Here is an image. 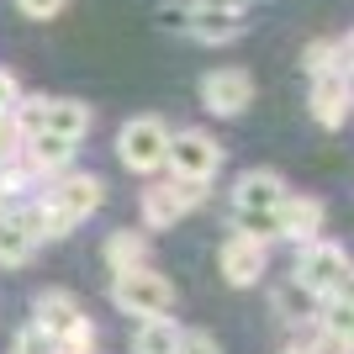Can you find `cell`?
Segmentation results:
<instances>
[{
    "label": "cell",
    "mask_w": 354,
    "mask_h": 354,
    "mask_svg": "<svg viewBox=\"0 0 354 354\" xmlns=\"http://www.w3.org/2000/svg\"><path fill=\"white\" fill-rule=\"evenodd\" d=\"M101 201H106L101 175H64L59 185L37 201V207H16V212H21V222L32 227V238L43 243V238L74 233L85 217H95V212H101Z\"/></svg>",
    "instance_id": "1"
},
{
    "label": "cell",
    "mask_w": 354,
    "mask_h": 354,
    "mask_svg": "<svg viewBox=\"0 0 354 354\" xmlns=\"http://www.w3.org/2000/svg\"><path fill=\"white\" fill-rule=\"evenodd\" d=\"M212 196V180H191V175H169L159 185L143 191V222L148 227H175L185 212H196Z\"/></svg>",
    "instance_id": "2"
},
{
    "label": "cell",
    "mask_w": 354,
    "mask_h": 354,
    "mask_svg": "<svg viewBox=\"0 0 354 354\" xmlns=\"http://www.w3.org/2000/svg\"><path fill=\"white\" fill-rule=\"evenodd\" d=\"M111 301L122 312H133V317H159V312L175 307V286L164 281L159 270H117V281H111Z\"/></svg>",
    "instance_id": "3"
},
{
    "label": "cell",
    "mask_w": 354,
    "mask_h": 354,
    "mask_svg": "<svg viewBox=\"0 0 354 354\" xmlns=\"http://www.w3.org/2000/svg\"><path fill=\"white\" fill-rule=\"evenodd\" d=\"M164 153H169V127L159 117H133L117 138V159L133 169V175H153L164 169Z\"/></svg>",
    "instance_id": "4"
},
{
    "label": "cell",
    "mask_w": 354,
    "mask_h": 354,
    "mask_svg": "<svg viewBox=\"0 0 354 354\" xmlns=\"http://www.w3.org/2000/svg\"><path fill=\"white\" fill-rule=\"evenodd\" d=\"M164 164H169V175L212 180L222 169V143L212 133H201V127H191V133H169V153H164Z\"/></svg>",
    "instance_id": "5"
},
{
    "label": "cell",
    "mask_w": 354,
    "mask_h": 354,
    "mask_svg": "<svg viewBox=\"0 0 354 354\" xmlns=\"http://www.w3.org/2000/svg\"><path fill=\"white\" fill-rule=\"evenodd\" d=\"M344 270H349V254H344V243H333V238H307V243H301L296 281L307 286V291L328 296L333 286L344 281Z\"/></svg>",
    "instance_id": "6"
},
{
    "label": "cell",
    "mask_w": 354,
    "mask_h": 354,
    "mask_svg": "<svg viewBox=\"0 0 354 354\" xmlns=\"http://www.w3.org/2000/svg\"><path fill=\"white\" fill-rule=\"evenodd\" d=\"M201 101L212 117H243L254 101V80L243 69H212L201 74Z\"/></svg>",
    "instance_id": "7"
},
{
    "label": "cell",
    "mask_w": 354,
    "mask_h": 354,
    "mask_svg": "<svg viewBox=\"0 0 354 354\" xmlns=\"http://www.w3.org/2000/svg\"><path fill=\"white\" fill-rule=\"evenodd\" d=\"M217 265H222V281L227 286H254L270 265V249H265V238H254V233H233L222 243Z\"/></svg>",
    "instance_id": "8"
},
{
    "label": "cell",
    "mask_w": 354,
    "mask_h": 354,
    "mask_svg": "<svg viewBox=\"0 0 354 354\" xmlns=\"http://www.w3.org/2000/svg\"><path fill=\"white\" fill-rule=\"evenodd\" d=\"M307 106H312V122H317V127H344L349 111H354V80L349 74H312Z\"/></svg>",
    "instance_id": "9"
},
{
    "label": "cell",
    "mask_w": 354,
    "mask_h": 354,
    "mask_svg": "<svg viewBox=\"0 0 354 354\" xmlns=\"http://www.w3.org/2000/svg\"><path fill=\"white\" fill-rule=\"evenodd\" d=\"M317 227H323L317 196H286L275 207V238H286V243H307V238H317Z\"/></svg>",
    "instance_id": "10"
},
{
    "label": "cell",
    "mask_w": 354,
    "mask_h": 354,
    "mask_svg": "<svg viewBox=\"0 0 354 354\" xmlns=\"http://www.w3.org/2000/svg\"><path fill=\"white\" fill-rule=\"evenodd\" d=\"M286 201V180L275 169H243L233 185V212H275Z\"/></svg>",
    "instance_id": "11"
},
{
    "label": "cell",
    "mask_w": 354,
    "mask_h": 354,
    "mask_svg": "<svg viewBox=\"0 0 354 354\" xmlns=\"http://www.w3.org/2000/svg\"><path fill=\"white\" fill-rule=\"evenodd\" d=\"M185 37H196V43L207 48H227L243 37V11H217V6H191V32Z\"/></svg>",
    "instance_id": "12"
},
{
    "label": "cell",
    "mask_w": 354,
    "mask_h": 354,
    "mask_svg": "<svg viewBox=\"0 0 354 354\" xmlns=\"http://www.w3.org/2000/svg\"><path fill=\"white\" fill-rule=\"evenodd\" d=\"M74 148L80 143H69V138H59V133H32V138H21V159H27L37 175H64L74 164Z\"/></svg>",
    "instance_id": "13"
},
{
    "label": "cell",
    "mask_w": 354,
    "mask_h": 354,
    "mask_svg": "<svg viewBox=\"0 0 354 354\" xmlns=\"http://www.w3.org/2000/svg\"><path fill=\"white\" fill-rule=\"evenodd\" d=\"M37 254V238H32V227L21 222V212H6L0 207V265L6 270H21Z\"/></svg>",
    "instance_id": "14"
},
{
    "label": "cell",
    "mask_w": 354,
    "mask_h": 354,
    "mask_svg": "<svg viewBox=\"0 0 354 354\" xmlns=\"http://www.w3.org/2000/svg\"><path fill=\"white\" fill-rule=\"evenodd\" d=\"M80 317H85V312H80V301H74L69 291H59V286H53V291H43V296H37V307H32V323L48 328L53 339H59L64 328H74Z\"/></svg>",
    "instance_id": "15"
},
{
    "label": "cell",
    "mask_w": 354,
    "mask_h": 354,
    "mask_svg": "<svg viewBox=\"0 0 354 354\" xmlns=\"http://www.w3.org/2000/svg\"><path fill=\"white\" fill-rule=\"evenodd\" d=\"M43 133H59V138H69V143H80V138L90 133V106L85 101H48Z\"/></svg>",
    "instance_id": "16"
},
{
    "label": "cell",
    "mask_w": 354,
    "mask_h": 354,
    "mask_svg": "<svg viewBox=\"0 0 354 354\" xmlns=\"http://www.w3.org/2000/svg\"><path fill=\"white\" fill-rule=\"evenodd\" d=\"M317 301H323V296L307 291L296 275L286 286H275V312H281L286 323H317Z\"/></svg>",
    "instance_id": "17"
},
{
    "label": "cell",
    "mask_w": 354,
    "mask_h": 354,
    "mask_svg": "<svg viewBox=\"0 0 354 354\" xmlns=\"http://www.w3.org/2000/svg\"><path fill=\"white\" fill-rule=\"evenodd\" d=\"M180 344H185V333L175 328L169 312L143 317V328H138V354H180Z\"/></svg>",
    "instance_id": "18"
},
{
    "label": "cell",
    "mask_w": 354,
    "mask_h": 354,
    "mask_svg": "<svg viewBox=\"0 0 354 354\" xmlns=\"http://www.w3.org/2000/svg\"><path fill=\"white\" fill-rule=\"evenodd\" d=\"M101 254L111 270H138V265H148V238L143 233H111Z\"/></svg>",
    "instance_id": "19"
},
{
    "label": "cell",
    "mask_w": 354,
    "mask_h": 354,
    "mask_svg": "<svg viewBox=\"0 0 354 354\" xmlns=\"http://www.w3.org/2000/svg\"><path fill=\"white\" fill-rule=\"evenodd\" d=\"M32 180H37V169L21 159V148H16L11 159H0V196H6V201H11V196H21Z\"/></svg>",
    "instance_id": "20"
},
{
    "label": "cell",
    "mask_w": 354,
    "mask_h": 354,
    "mask_svg": "<svg viewBox=\"0 0 354 354\" xmlns=\"http://www.w3.org/2000/svg\"><path fill=\"white\" fill-rule=\"evenodd\" d=\"M53 354H95V328H90V317H80L74 328H64L59 339H53Z\"/></svg>",
    "instance_id": "21"
},
{
    "label": "cell",
    "mask_w": 354,
    "mask_h": 354,
    "mask_svg": "<svg viewBox=\"0 0 354 354\" xmlns=\"http://www.w3.org/2000/svg\"><path fill=\"white\" fill-rule=\"evenodd\" d=\"M301 349H307V354H354V339L339 333V328H328V323H317V333H312Z\"/></svg>",
    "instance_id": "22"
},
{
    "label": "cell",
    "mask_w": 354,
    "mask_h": 354,
    "mask_svg": "<svg viewBox=\"0 0 354 354\" xmlns=\"http://www.w3.org/2000/svg\"><path fill=\"white\" fill-rule=\"evenodd\" d=\"M301 69H307V74H339V48L323 43V37L307 43V48H301Z\"/></svg>",
    "instance_id": "23"
},
{
    "label": "cell",
    "mask_w": 354,
    "mask_h": 354,
    "mask_svg": "<svg viewBox=\"0 0 354 354\" xmlns=\"http://www.w3.org/2000/svg\"><path fill=\"white\" fill-rule=\"evenodd\" d=\"M11 354H53V333L37 328V323H27L21 333H16V349Z\"/></svg>",
    "instance_id": "24"
},
{
    "label": "cell",
    "mask_w": 354,
    "mask_h": 354,
    "mask_svg": "<svg viewBox=\"0 0 354 354\" xmlns=\"http://www.w3.org/2000/svg\"><path fill=\"white\" fill-rule=\"evenodd\" d=\"M238 233H254V238H275V212H238Z\"/></svg>",
    "instance_id": "25"
},
{
    "label": "cell",
    "mask_w": 354,
    "mask_h": 354,
    "mask_svg": "<svg viewBox=\"0 0 354 354\" xmlns=\"http://www.w3.org/2000/svg\"><path fill=\"white\" fill-rule=\"evenodd\" d=\"M159 27L175 32V37H185V32H191V6H164V11H159Z\"/></svg>",
    "instance_id": "26"
},
{
    "label": "cell",
    "mask_w": 354,
    "mask_h": 354,
    "mask_svg": "<svg viewBox=\"0 0 354 354\" xmlns=\"http://www.w3.org/2000/svg\"><path fill=\"white\" fill-rule=\"evenodd\" d=\"M21 6V16H32V21H48V16L64 11V0H16Z\"/></svg>",
    "instance_id": "27"
},
{
    "label": "cell",
    "mask_w": 354,
    "mask_h": 354,
    "mask_svg": "<svg viewBox=\"0 0 354 354\" xmlns=\"http://www.w3.org/2000/svg\"><path fill=\"white\" fill-rule=\"evenodd\" d=\"M16 101H21V85H16V74H6V69H0V117H6V111H11Z\"/></svg>",
    "instance_id": "28"
},
{
    "label": "cell",
    "mask_w": 354,
    "mask_h": 354,
    "mask_svg": "<svg viewBox=\"0 0 354 354\" xmlns=\"http://www.w3.org/2000/svg\"><path fill=\"white\" fill-rule=\"evenodd\" d=\"M180 354H222V349H217V339H212V333H185Z\"/></svg>",
    "instance_id": "29"
},
{
    "label": "cell",
    "mask_w": 354,
    "mask_h": 354,
    "mask_svg": "<svg viewBox=\"0 0 354 354\" xmlns=\"http://www.w3.org/2000/svg\"><path fill=\"white\" fill-rule=\"evenodd\" d=\"M16 148H21V138H16V127H11V117H0V159H11Z\"/></svg>",
    "instance_id": "30"
},
{
    "label": "cell",
    "mask_w": 354,
    "mask_h": 354,
    "mask_svg": "<svg viewBox=\"0 0 354 354\" xmlns=\"http://www.w3.org/2000/svg\"><path fill=\"white\" fill-rule=\"evenodd\" d=\"M333 48H339V74H349V80H354V32H349V37H339Z\"/></svg>",
    "instance_id": "31"
},
{
    "label": "cell",
    "mask_w": 354,
    "mask_h": 354,
    "mask_svg": "<svg viewBox=\"0 0 354 354\" xmlns=\"http://www.w3.org/2000/svg\"><path fill=\"white\" fill-rule=\"evenodd\" d=\"M196 6H217V11H243L249 0H196Z\"/></svg>",
    "instance_id": "32"
},
{
    "label": "cell",
    "mask_w": 354,
    "mask_h": 354,
    "mask_svg": "<svg viewBox=\"0 0 354 354\" xmlns=\"http://www.w3.org/2000/svg\"><path fill=\"white\" fill-rule=\"evenodd\" d=\"M281 354H307V349H301V344H291V349H281Z\"/></svg>",
    "instance_id": "33"
},
{
    "label": "cell",
    "mask_w": 354,
    "mask_h": 354,
    "mask_svg": "<svg viewBox=\"0 0 354 354\" xmlns=\"http://www.w3.org/2000/svg\"><path fill=\"white\" fill-rule=\"evenodd\" d=\"M0 207H6V196H0Z\"/></svg>",
    "instance_id": "34"
}]
</instances>
